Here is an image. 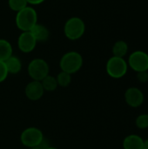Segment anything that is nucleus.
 <instances>
[{
	"instance_id": "obj_1",
	"label": "nucleus",
	"mask_w": 148,
	"mask_h": 149,
	"mask_svg": "<svg viewBox=\"0 0 148 149\" xmlns=\"http://www.w3.org/2000/svg\"><path fill=\"white\" fill-rule=\"evenodd\" d=\"M15 23L21 31H31L38 24V13L32 6H26L16 13Z\"/></svg>"
},
{
	"instance_id": "obj_2",
	"label": "nucleus",
	"mask_w": 148,
	"mask_h": 149,
	"mask_svg": "<svg viewBox=\"0 0 148 149\" xmlns=\"http://www.w3.org/2000/svg\"><path fill=\"white\" fill-rule=\"evenodd\" d=\"M83 65V57L78 52H68L65 53L59 61L61 71L70 74L78 72Z\"/></svg>"
},
{
	"instance_id": "obj_3",
	"label": "nucleus",
	"mask_w": 148,
	"mask_h": 149,
	"mask_svg": "<svg viewBox=\"0 0 148 149\" xmlns=\"http://www.w3.org/2000/svg\"><path fill=\"white\" fill-rule=\"evenodd\" d=\"M85 32V24L83 19L78 17L69 18L64 25V33L70 40H78Z\"/></svg>"
},
{
	"instance_id": "obj_4",
	"label": "nucleus",
	"mask_w": 148,
	"mask_h": 149,
	"mask_svg": "<svg viewBox=\"0 0 148 149\" xmlns=\"http://www.w3.org/2000/svg\"><path fill=\"white\" fill-rule=\"evenodd\" d=\"M107 74L113 79L123 78L128 71V64L124 58L111 57L106 65Z\"/></svg>"
},
{
	"instance_id": "obj_5",
	"label": "nucleus",
	"mask_w": 148,
	"mask_h": 149,
	"mask_svg": "<svg viewBox=\"0 0 148 149\" xmlns=\"http://www.w3.org/2000/svg\"><path fill=\"white\" fill-rule=\"evenodd\" d=\"M27 72L32 80L41 81L44 78L49 75L50 66L44 59L38 58L32 59L29 63Z\"/></svg>"
},
{
	"instance_id": "obj_6",
	"label": "nucleus",
	"mask_w": 148,
	"mask_h": 149,
	"mask_svg": "<svg viewBox=\"0 0 148 149\" xmlns=\"http://www.w3.org/2000/svg\"><path fill=\"white\" fill-rule=\"evenodd\" d=\"M43 141H44L43 132L38 127H27L20 134L21 143L28 148L39 147L42 144Z\"/></svg>"
},
{
	"instance_id": "obj_7",
	"label": "nucleus",
	"mask_w": 148,
	"mask_h": 149,
	"mask_svg": "<svg viewBox=\"0 0 148 149\" xmlns=\"http://www.w3.org/2000/svg\"><path fill=\"white\" fill-rule=\"evenodd\" d=\"M128 67L136 72L148 71V53L144 51H134L128 58Z\"/></svg>"
},
{
	"instance_id": "obj_8",
	"label": "nucleus",
	"mask_w": 148,
	"mask_h": 149,
	"mask_svg": "<svg viewBox=\"0 0 148 149\" xmlns=\"http://www.w3.org/2000/svg\"><path fill=\"white\" fill-rule=\"evenodd\" d=\"M144 93L143 92L135 86H131L126 89L125 93V100L126 103L133 108L140 107L144 103Z\"/></svg>"
},
{
	"instance_id": "obj_9",
	"label": "nucleus",
	"mask_w": 148,
	"mask_h": 149,
	"mask_svg": "<svg viewBox=\"0 0 148 149\" xmlns=\"http://www.w3.org/2000/svg\"><path fill=\"white\" fill-rule=\"evenodd\" d=\"M37 43L31 31H22L17 38V47L24 53L31 52L36 48Z\"/></svg>"
},
{
	"instance_id": "obj_10",
	"label": "nucleus",
	"mask_w": 148,
	"mask_h": 149,
	"mask_svg": "<svg viewBox=\"0 0 148 149\" xmlns=\"http://www.w3.org/2000/svg\"><path fill=\"white\" fill-rule=\"evenodd\" d=\"M44 93V90L41 84V81L32 80L29 82L24 88V94L26 98L31 101H37L40 100Z\"/></svg>"
},
{
	"instance_id": "obj_11",
	"label": "nucleus",
	"mask_w": 148,
	"mask_h": 149,
	"mask_svg": "<svg viewBox=\"0 0 148 149\" xmlns=\"http://www.w3.org/2000/svg\"><path fill=\"white\" fill-rule=\"evenodd\" d=\"M144 140L137 134L127 135L123 141L124 149H142Z\"/></svg>"
},
{
	"instance_id": "obj_12",
	"label": "nucleus",
	"mask_w": 148,
	"mask_h": 149,
	"mask_svg": "<svg viewBox=\"0 0 148 149\" xmlns=\"http://www.w3.org/2000/svg\"><path fill=\"white\" fill-rule=\"evenodd\" d=\"M31 32L37 42H45L50 37V31L48 28L38 23L31 30Z\"/></svg>"
},
{
	"instance_id": "obj_13",
	"label": "nucleus",
	"mask_w": 148,
	"mask_h": 149,
	"mask_svg": "<svg viewBox=\"0 0 148 149\" xmlns=\"http://www.w3.org/2000/svg\"><path fill=\"white\" fill-rule=\"evenodd\" d=\"M9 74H17L22 69V62L16 56H10L7 60L4 61Z\"/></svg>"
},
{
	"instance_id": "obj_14",
	"label": "nucleus",
	"mask_w": 148,
	"mask_h": 149,
	"mask_svg": "<svg viewBox=\"0 0 148 149\" xmlns=\"http://www.w3.org/2000/svg\"><path fill=\"white\" fill-rule=\"evenodd\" d=\"M13 49L11 44L3 38H0V60L5 61L13 54Z\"/></svg>"
},
{
	"instance_id": "obj_15",
	"label": "nucleus",
	"mask_w": 148,
	"mask_h": 149,
	"mask_svg": "<svg viewBox=\"0 0 148 149\" xmlns=\"http://www.w3.org/2000/svg\"><path fill=\"white\" fill-rule=\"evenodd\" d=\"M128 45L124 40H119L116 43H114L113 46V56L119 57V58H124L127 52H128Z\"/></svg>"
},
{
	"instance_id": "obj_16",
	"label": "nucleus",
	"mask_w": 148,
	"mask_h": 149,
	"mask_svg": "<svg viewBox=\"0 0 148 149\" xmlns=\"http://www.w3.org/2000/svg\"><path fill=\"white\" fill-rule=\"evenodd\" d=\"M41 84L43 86V88L44 90V92H53L55 91L58 85V82H57V79L56 77L54 76H51V75H47L45 78H44L42 80H41Z\"/></svg>"
},
{
	"instance_id": "obj_17",
	"label": "nucleus",
	"mask_w": 148,
	"mask_h": 149,
	"mask_svg": "<svg viewBox=\"0 0 148 149\" xmlns=\"http://www.w3.org/2000/svg\"><path fill=\"white\" fill-rule=\"evenodd\" d=\"M58 86L67 87L72 83V74L61 71L56 77Z\"/></svg>"
},
{
	"instance_id": "obj_18",
	"label": "nucleus",
	"mask_w": 148,
	"mask_h": 149,
	"mask_svg": "<svg viewBox=\"0 0 148 149\" xmlns=\"http://www.w3.org/2000/svg\"><path fill=\"white\" fill-rule=\"evenodd\" d=\"M8 5L11 10L18 12L29 4L26 0H8Z\"/></svg>"
},
{
	"instance_id": "obj_19",
	"label": "nucleus",
	"mask_w": 148,
	"mask_h": 149,
	"mask_svg": "<svg viewBox=\"0 0 148 149\" xmlns=\"http://www.w3.org/2000/svg\"><path fill=\"white\" fill-rule=\"evenodd\" d=\"M135 125L139 129L145 130L148 128V113L140 114L135 120Z\"/></svg>"
},
{
	"instance_id": "obj_20",
	"label": "nucleus",
	"mask_w": 148,
	"mask_h": 149,
	"mask_svg": "<svg viewBox=\"0 0 148 149\" xmlns=\"http://www.w3.org/2000/svg\"><path fill=\"white\" fill-rule=\"evenodd\" d=\"M8 75H9V72H8L4 61L0 60V83L3 82L7 79Z\"/></svg>"
},
{
	"instance_id": "obj_21",
	"label": "nucleus",
	"mask_w": 148,
	"mask_h": 149,
	"mask_svg": "<svg viewBox=\"0 0 148 149\" xmlns=\"http://www.w3.org/2000/svg\"><path fill=\"white\" fill-rule=\"evenodd\" d=\"M136 78L139 82L144 84L148 81V71H143V72H137Z\"/></svg>"
},
{
	"instance_id": "obj_22",
	"label": "nucleus",
	"mask_w": 148,
	"mask_h": 149,
	"mask_svg": "<svg viewBox=\"0 0 148 149\" xmlns=\"http://www.w3.org/2000/svg\"><path fill=\"white\" fill-rule=\"evenodd\" d=\"M29 5H38L44 3L45 0H26Z\"/></svg>"
},
{
	"instance_id": "obj_23",
	"label": "nucleus",
	"mask_w": 148,
	"mask_h": 149,
	"mask_svg": "<svg viewBox=\"0 0 148 149\" xmlns=\"http://www.w3.org/2000/svg\"><path fill=\"white\" fill-rule=\"evenodd\" d=\"M142 149H148V139H147V140H145V141H144Z\"/></svg>"
},
{
	"instance_id": "obj_24",
	"label": "nucleus",
	"mask_w": 148,
	"mask_h": 149,
	"mask_svg": "<svg viewBox=\"0 0 148 149\" xmlns=\"http://www.w3.org/2000/svg\"><path fill=\"white\" fill-rule=\"evenodd\" d=\"M29 149H41V148H40V147H35V148H29Z\"/></svg>"
},
{
	"instance_id": "obj_25",
	"label": "nucleus",
	"mask_w": 148,
	"mask_h": 149,
	"mask_svg": "<svg viewBox=\"0 0 148 149\" xmlns=\"http://www.w3.org/2000/svg\"><path fill=\"white\" fill-rule=\"evenodd\" d=\"M44 149H58V148H52V147H50V148H44Z\"/></svg>"
}]
</instances>
